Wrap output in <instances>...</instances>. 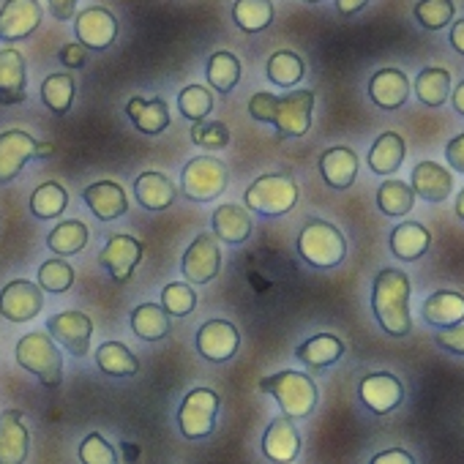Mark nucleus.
Masks as SVG:
<instances>
[{
    "label": "nucleus",
    "mask_w": 464,
    "mask_h": 464,
    "mask_svg": "<svg viewBox=\"0 0 464 464\" xmlns=\"http://www.w3.org/2000/svg\"><path fill=\"white\" fill-rule=\"evenodd\" d=\"M312 112H314V91H293L287 96H274L260 91L249 99V115L260 123H271L276 129V137L282 140H295L309 134Z\"/></svg>",
    "instance_id": "f257e3e1"
},
{
    "label": "nucleus",
    "mask_w": 464,
    "mask_h": 464,
    "mask_svg": "<svg viewBox=\"0 0 464 464\" xmlns=\"http://www.w3.org/2000/svg\"><path fill=\"white\" fill-rule=\"evenodd\" d=\"M410 276L396 268H382L374 276L372 285V312L380 328L388 336H407L412 331V314H410Z\"/></svg>",
    "instance_id": "f03ea898"
},
{
    "label": "nucleus",
    "mask_w": 464,
    "mask_h": 464,
    "mask_svg": "<svg viewBox=\"0 0 464 464\" xmlns=\"http://www.w3.org/2000/svg\"><path fill=\"white\" fill-rule=\"evenodd\" d=\"M260 391L263 393H271L282 412L287 418H309L320 401V391H317V382L304 374V372H293V369H285V372H276V374H268L260 380Z\"/></svg>",
    "instance_id": "7ed1b4c3"
},
{
    "label": "nucleus",
    "mask_w": 464,
    "mask_h": 464,
    "mask_svg": "<svg viewBox=\"0 0 464 464\" xmlns=\"http://www.w3.org/2000/svg\"><path fill=\"white\" fill-rule=\"evenodd\" d=\"M298 183L290 172H266L255 178L244 194V208L260 216H287L298 205Z\"/></svg>",
    "instance_id": "20e7f679"
},
{
    "label": "nucleus",
    "mask_w": 464,
    "mask_h": 464,
    "mask_svg": "<svg viewBox=\"0 0 464 464\" xmlns=\"http://www.w3.org/2000/svg\"><path fill=\"white\" fill-rule=\"evenodd\" d=\"M298 255L312 266V268H336L347 257V241L342 236V229L331 221L312 218L304 224L298 236Z\"/></svg>",
    "instance_id": "39448f33"
},
{
    "label": "nucleus",
    "mask_w": 464,
    "mask_h": 464,
    "mask_svg": "<svg viewBox=\"0 0 464 464\" xmlns=\"http://www.w3.org/2000/svg\"><path fill=\"white\" fill-rule=\"evenodd\" d=\"M17 363L39 377L44 388H61L63 382V355L47 331L25 334L17 342Z\"/></svg>",
    "instance_id": "423d86ee"
},
{
    "label": "nucleus",
    "mask_w": 464,
    "mask_h": 464,
    "mask_svg": "<svg viewBox=\"0 0 464 464\" xmlns=\"http://www.w3.org/2000/svg\"><path fill=\"white\" fill-rule=\"evenodd\" d=\"M221 399L210 388H194L178 407V429L186 440H205L216 429Z\"/></svg>",
    "instance_id": "0eeeda50"
},
{
    "label": "nucleus",
    "mask_w": 464,
    "mask_h": 464,
    "mask_svg": "<svg viewBox=\"0 0 464 464\" xmlns=\"http://www.w3.org/2000/svg\"><path fill=\"white\" fill-rule=\"evenodd\" d=\"M227 188V167L221 159L213 156H197L186 161L180 172V191L191 202H210Z\"/></svg>",
    "instance_id": "6e6552de"
},
{
    "label": "nucleus",
    "mask_w": 464,
    "mask_h": 464,
    "mask_svg": "<svg viewBox=\"0 0 464 464\" xmlns=\"http://www.w3.org/2000/svg\"><path fill=\"white\" fill-rule=\"evenodd\" d=\"M221 271V252L218 241L210 232H199V236L188 244L180 260V274L191 285H208L218 276Z\"/></svg>",
    "instance_id": "1a4fd4ad"
},
{
    "label": "nucleus",
    "mask_w": 464,
    "mask_h": 464,
    "mask_svg": "<svg viewBox=\"0 0 464 464\" xmlns=\"http://www.w3.org/2000/svg\"><path fill=\"white\" fill-rule=\"evenodd\" d=\"M74 36L85 50H110L118 39V20L104 6H88L74 14Z\"/></svg>",
    "instance_id": "9d476101"
},
{
    "label": "nucleus",
    "mask_w": 464,
    "mask_h": 464,
    "mask_svg": "<svg viewBox=\"0 0 464 464\" xmlns=\"http://www.w3.org/2000/svg\"><path fill=\"white\" fill-rule=\"evenodd\" d=\"M142 252H145V246H142L140 238L126 236V232H118V236H112L104 244V249L99 255V263L104 266V271H110V276L115 282L126 285L134 276V271L140 268Z\"/></svg>",
    "instance_id": "9b49d317"
},
{
    "label": "nucleus",
    "mask_w": 464,
    "mask_h": 464,
    "mask_svg": "<svg viewBox=\"0 0 464 464\" xmlns=\"http://www.w3.org/2000/svg\"><path fill=\"white\" fill-rule=\"evenodd\" d=\"M358 396L363 407L374 415H388L404 401V385L396 374L391 372H372L361 377L358 382Z\"/></svg>",
    "instance_id": "f8f14e48"
},
{
    "label": "nucleus",
    "mask_w": 464,
    "mask_h": 464,
    "mask_svg": "<svg viewBox=\"0 0 464 464\" xmlns=\"http://www.w3.org/2000/svg\"><path fill=\"white\" fill-rule=\"evenodd\" d=\"M44 309V293L28 279H14L0 290V314L9 323H31Z\"/></svg>",
    "instance_id": "ddd939ff"
},
{
    "label": "nucleus",
    "mask_w": 464,
    "mask_h": 464,
    "mask_svg": "<svg viewBox=\"0 0 464 464\" xmlns=\"http://www.w3.org/2000/svg\"><path fill=\"white\" fill-rule=\"evenodd\" d=\"M44 9L39 0H6L0 6V42H23L42 25Z\"/></svg>",
    "instance_id": "4468645a"
},
{
    "label": "nucleus",
    "mask_w": 464,
    "mask_h": 464,
    "mask_svg": "<svg viewBox=\"0 0 464 464\" xmlns=\"http://www.w3.org/2000/svg\"><path fill=\"white\" fill-rule=\"evenodd\" d=\"M47 334L53 342L66 347L74 358H85L91 353V336H93V323L82 312H61L47 320Z\"/></svg>",
    "instance_id": "2eb2a0df"
},
{
    "label": "nucleus",
    "mask_w": 464,
    "mask_h": 464,
    "mask_svg": "<svg viewBox=\"0 0 464 464\" xmlns=\"http://www.w3.org/2000/svg\"><path fill=\"white\" fill-rule=\"evenodd\" d=\"M241 347V334L229 320H208L197 331V353L210 363H224Z\"/></svg>",
    "instance_id": "dca6fc26"
},
{
    "label": "nucleus",
    "mask_w": 464,
    "mask_h": 464,
    "mask_svg": "<svg viewBox=\"0 0 464 464\" xmlns=\"http://www.w3.org/2000/svg\"><path fill=\"white\" fill-rule=\"evenodd\" d=\"M31 159H39V142L25 129L0 134V183H12Z\"/></svg>",
    "instance_id": "f3484780"
},
{
    "label": "nucleus",
    "mask_w": 464,
    "mask_h": 464,
    "mask_svg": "<svg viewBox=\"0 0 464 464\" xmlns=\"http://www.w3.org/2000/svg\"><path fill=\"white\" fill-rule=\"evenodd\" d=\"M28 99V63L14 47L0 50V104L14 107Z\"/></svg>",
    "instance_id": "a211bd4d"
},
{
    "label": "nucleus",
    "mask_w": 464,
    "mask_h": 464,
    "mask_svg": "<svg viewBox=\"0 0 464 464\" xmlns=\"http://www.w3.org/2000/svg\"><path fill=\"white\" fill-rule=\"evenodd\" d=\"M263 453L274 464H290L301 453V434L293 423V418L279 415L271 420V426L263 434Z\"/></svg>",
    "instance_id": "6ab92c4d"
},
{
    "label": "nucleus",
    "mask_w": 464,
    "mask_h": 464,
    "mask_svg": "<svg viewBox=\"0 0 464 464\" xmlns=\"http://www.w3.org/2000/svg\"><path fill=\"white\" fill-rule=\"evenodd\" d=\"M31 434L20 410L0 412V464H25Z\"/></svg>",
    "instance_id": "aec40b11"
},
{
    "label": "nucleus",
    "mask_w": 464,
    "mask_h": 464,
    "mask_svg": "<svg viewBox=\"0 0 464 464\" xmlns=\"http://www.w3.org/2000/svg\"><path fill=\"white\" fill-rule=\"evenodd\" d=\"M410 88H412V82L407 80V74L401 69H380L369 80V99L380 110L393 112V110H401L407 104Z\"/></svg>",
    "instance_id": "412c9836"
},
{
    "label": "nucleus",
    "mask_w": 464,
    "mask_h": 464,
    "mask_svg": "<svg viewBox=\"0 0 464 464\" xmlns=\"http://www.w3.org/2000/svg\"><path fill=\"white\" fill-rule=\"evenodd\" d=\"M410 188L426 202H445L453 194V175L437 161H418L410 175Z\"/></svg>",
    "instance_id": "4be33fe9"
},
{
    "label": "nucleus",
    "mask_w": 464,
    "mask_h": 464,
    "mask_svg": "<svg viewBox=\"0 0 464 464\" xmlns=\"http://www.w3.org/2000/svg\"><path fill=\"white\" fill-rule=\"evenodd\" d=\"M431 246V232L418 224V221H401L391 229L388 236V249L396 260H404V263H415L420 260Z\"/></svg>",
    "instance_id": "5701e85b"
},
{
    "label": "nucleus",
    "mask_w": 464,
    "mask_h": 464,
    "mask_svg": "<svg viewBox=\"0 0 464 464\" xmlns=\"http://www.w3.org/2000/svg\"><path fill=\"white\" fill-rule=\"evenodd\" d=\"M218 244H244L252 236V213L244 205H218L210 216Z\"/></svg>",
    "instance_id": "b1692460"
},
{
    "label": "nucleus",
    "mask_w": 464,
    "mask_h": 464,
    "mask_svg": "<svg viewBox=\"0 0 464 464\" xmlns=\"http://www.w3.org/2000/svg\"><path fill=\"white\" fill-rule=\"evenodd\" d=\"M82 197L99 221H115V218L126 216V210H129V197H126L123 186L115 180H96L82 191Z\"/></svg>",
    "instance_id": "393cba45"
},
{
    "label": "nucleus",
    "mask_w": 464,
    "mask_h": 464,
    "mask_svg": "<svg viewBox=\"0 0 464 464\" xmlns=\"http://www.w3.org/2000/svg\"><path fill=\"white\" fill-rule=\"evenodd\" d=\"M320 175L336 191L350 188L355 183V178H358V156H355V150L347 148V145L328 148L320 156Z\"/></svg>",
    "instance_id": "a878e982"
},
{
    "label": "nucleus",
    "mask_w": 464,
    "mask_h": 464,
    "mask_svg": "<svg viewBox=\"0 0 464 464\" xmlns=\"http://www.w3.org/2000/svg\"><path fill=\"white\" fill-rule=\"evenodd\" d=\"M420 317L440 331L456 328L464 323V295L453 293V290H437L423 301Z\"/></svg>",
    "instance_id": "bb28decb"
},
{
    "label": "nucleus",
    "mask_w": 464,
    "mask_h": 464,
    "mask_svg": "<svg viewBox=\"0 0 464 464\" xmlns=\"http://www.w3.org/2000/svg\"><path fill=\"white\" fill-rule=\"evenodd\" d=\"M404 156H407L404 137L396 134V131H382V134L372 142L369 156H366V164H369V169H372L374 175L388 178V175L399 172Z\"/></svg>",
    "instance_id": "cd10ccee"
},
{
    "label": "nucleus",
    "mask_w": 464,
    "mask_h": 464,
    "mask_svg": "<svg viewBox=\"0 0 464 464\" xmlns=\"http://www.w3.org/2000/svg\"><path fill=\"white\" fill-rule=\"evenodd\" d=\"M134 197H137V202L145 210H167L175 202L178 191H175L172 180L164 172L148 169V172H140L137 175V180H134Z\"/></svg>",
    "instance_id": "c85d7f7f"
},
{
    "label": "nucleus",
    "mask_w": 464,
    "mask_h": 464,
    "mask_svg": "<svg viewBox=\"0 0 464 464\" xmlns=\"http://www.w3.org/2000/svg\"><path fill=\"white\" fill-rule=\"evenodd\" d=\"M126 115L148 137H156V134L169 129V107H167L164 99H140V96H134V99L126 102Z\"/></svg>",
    "instance_id": "c756f323"
},
{
    "label": "nucleus",
    "mask_w": 464,
    "mask_h": 464,
    "mask_svg": "<svg viewBox=\"0 0 464 464\" xmlns=\"http://www.w3.org/2000/svg\"><path fill=\"white\" fill-rule=\"evenodd\" d=\"M344 342L334 334H317L312 339H306L304 344H298L295 358L309 366V369H328L334 366L342 355H344Z\"/></svg>",
    "instance_id": "7c9ffc66"
},
{
    "label": "nucleus",
    "mask_w": 464,
    "mask_h": 464,
    "mask_svg": "<svg viewBox=\"0 0 464 464\" xmlns=\"http://www.w3.org/2000/svg\"><path fill=\"white\" fill-rule=\"evenodd\" d=\"M412 88H415V96H418V102L423 107L437 110L450 96V72L442 69V66H426V69L418 72Z\"/></svg>",
    "instance_id": "2f4dec72"
},
{
    "label": "nucleus",
    "mask_w": 464,
    "mask_h": 464,
    "mask_svg": "<svg viewBox=\"0 0 464 464\" xmlns=\"http://www.w3.org/2000/svg\"><path fill=\"white\" fill-rule=\"evenodd\" d=\"M205 80L213 91H218L221 96H227L232 88L241 82V61L227 53V50H218L208 58L205 63Z\"/></svg>",
    "instance_id": "473e14b6"
},
{
    "label": "nucleus",
    "mask_w": 464,
    "mask_h": 464,
    "mask_svg": "<svg viewBox=\"0 0 464 464\" xmlns=\"http://www.w3.org/2000/svg\"><path fill=\"white\" fill-rule=\"evenodd\" d=\"M96 366L110 377H134L140 372L137 355L123 342H104L96 350Z\"/></svg>",
    "instance_id": "72a5a7b5"
},
{
    "label": "nucleus",
    "mask_w": 464,
    "mask_h": 464,
    "mask_svg": "<svg viewBox=\"0 0 464 464\" xmlns=\"http://www.w3.org/2000/svg\"><path fill=\"white\" fill-rule=\"evenodd\" d=\"M274 17L276 9L271 0H236V6H232V20L244 34H263L271 28Z\"/></svg>",
    "instance_id": "f704fd0d"
},
{
    "label": "nucleus",
    "mask_w": 464,
    "mask_h": 464,
    "mask_svg": "<svg viewBox=\"0 0 464 464\" xmlns=\"http://www.w3.org/2000/svg\"><path fill=\"white\" fill-rule=\"evenodd\" d=\"M266 77H268V82H274L279 88H295L306 77V63H304V58L298 53L279 50V53H274L268 58Z\"/></svg>",
    "instance_id": "c9c22d12"
},
{
    "label": "nucleus",
    "mask_w": 464,
    "mask_h": 464,
    "mask_svg": "<svg viewBox=\"0 0 464 464\" xmlns=\"http://www.w3.org/2000/svg\"><path fill=\"white\" fill-rule=\"evenodd\" d=\"M85 246H88V227L82 221H77V218L61 221L47 236V249L53 255H61V257L80 255Z\"/></svg>",
    "instance_id": "e433bc0d"
},
{
    "label": "nucleus",
    "mask_w": 464,
    "mask_h": 464,
    "mask_svg": "<svg viewBox=\"0 0 464 464\" xmlns=\"http://www.w3.org/2000/svg\"><path fill=\"white\" fill-rule=\"evenodd\" d=\"M74 93H77V82L69 72L50 74L42 82V102L47 104V110L53 115H69V110L74 104Z\"/></svg>",
    "instance_id": "4c0bfd02"
},
{
    "label": "nucleus",
    "mask_w": 464,
    "mask_h": 464,
    "mask_svg": "<svg viewBox=\"0 0 464 464\" xmlns=\"http://www.w3.org/2000/svg\"><path fill=\"white\" fill-rule=\"evenodd\" d=\"M131 331L145 342H159L169 334V314L159 304H140L131 312Z\"/></svg>",
    "instance_id": "58836bf2"
},
{
    "label": "nucleus",
    "mask_w": 464,
    "mask_h": 464,
    "mask_svg": "<svg viewBox=\"0 0 464 464\" xmlns=\"http://www.w3.org/2000/svg\"><path fill=\"white\" fill-rule=\"evenodd\" d=\"M377 208L385 213V216H393V218H401L407 216L412 208H415V194L412 188L404 183V180H385L380 188H377Z\"/></svg>",
    "instance_id": "ea45409f"
},
{
    "label": "nucleus",
    "mask_w": 464,
    "mask_h": 464,
    "mask_svg": "<svg viewBox=\"0 0 464 464\" xmlns=\"http://www.w3.org/2000/svg\"><path fill=\"white\" fill-rule=\"evenodd\" d=\"M66 205H69V194L58 180H47L31 194V213L36 218H58L66 213Z\"/></svg>",
    "instance_id": "a19ab883"
},
{
    "label": "nucleus",
    "mask_w": 464,
    "mask_h": 464,
    "mask_svg": "<svg viewBox=\"0 0 464 464\" xmlns=\"http://www.w3.org/2000/svg\"><path fill=\"white\" fill-rule=\"evenodd\" d=\"M456 4L453 0H418L412 6V17L423 31H442L453 23Z\"/></svg>",
    "instance_id": "79ce46f5"
},
{
    "label": "nucleus",
    "mask_w": 464,
    "mask_h": 464,
    "mask_svg": "<svg viewBox=\"0 0 464 464\" xmlns=\"http://www.w3.org/2000/svg\"><path fill=\"white\" fill-rule=\"evenodd\" d=\"M178 110L186 121L202 123L213 112V93L205 85H186L178 93Z\"/></svg>",
    "instance_id": "37998d69"
},
{
    "label": "nucleus",
    "mask_w": 464,
    "mask_h": 464,
    "mask_svg": "<svg viewBox=\"0 0 464 464\" xmlns=\"http://www.w3.org/2000/svg\"><path fill=\"white\" fill-rule=\"evenodd\" d=\"M72 285H74V268L66 260H47L39 268V287H42V293L61 295V293L72 290Z\"/></svg>",
    "instance_id": "c03bdc74"
},
{
    "label": "nucleus",
    "mask_w": 464,
    "mask_h": 464,
    "mask_svg": "<svg viewBox=\"0 0 464 464\" xmlns=\"http://www.w3.org/2000/svg\"><path fill=\"white\" fill-rule=\"evenodd\" d=\"M161 309L169 317H188L197 309V293L183 282H172L161 290Z\"/></svg>",
    "instance_id": "a18cd8bd"
},
{
    "label": "nucleus",
    "mask_w": 464,
    "mask_h": 464,
    "mask_svg": "<svg viewBox=\"0 0 464 464\" xmlns=\"http://www.w3.org/2000/svg\"><path fill=\"white\" fill-rule=\"evenodd\" d=\"M80 461L82 464H118V453L99 431H91L80 442Z\"/></svg>",
    "instance_id": "49530a36"
},
{
    "label": "nucleus",
    "mask_w": 464,
    "mask_h": 464,
    "mask_svg": "<svg viewBox=\"0 0 464 464\" xmlns=\"http://www.w3.org/2000/svg\"><path fill=\"white\" fill-rule=\"evenodd\" d=\"M191 142L208 150H218L229 145V129L221 121H210V123H194L191 129Z\"/></svg>",
    "instance_id": "de8ad7c7"
},
{
    "label": "nucleus",
    "mask_w": 464,
    "mask_h": 464,
    "mask_svg": "<svg viewBox=\"0 0 464 464\" xmlns=\"http://www.w3.org/2000/svg\"><path fill=\"white\" fill-rule=\"evenodd\" d=\"M434 344H437V347H442L445 353L464 355V325L437 331V334H434Z\"/></svg>",
    "instance_id": "09e8293b"
},
{
    "label": "nucleus",
    "mask_w": 464,
    "mask_h": 464,
    "mask_svg": "<svg viewBox=\"0 0 464 464\" xmlns=\"http://www.w3.org/2000/svg\"><path fill=\"white\" fill-rule=\"evenodd\" d=\"M61 63L72 72V69H82L85 63H88V50L80 44V42H72V44H66L63 50H61Z\"/></svg>",
    "instance_id": "8fccbe9b"
},
{
    "label": "nucleus",
    "mask_w": 464,
    "mask_h": 464,
    "mask_svg": "<svg viewBox=\"0 0 464 464\" xmlns=\"http://www.w3.org/2000/svg\"><path fill=\"white\" fill-rule=\"evenodd\" d=\"M445 159H448V164H450L453 172H461L464 175V131L445 145Z\"/></svg>",
    "instance_id": "3c124183"
},
{
    "label": "nucleus",
    "mask_w": 464,
    "mask_h": 464,
    "mask_svg": "<svg viewBox=\"0 0 464 464\" xmlns=\"http://www.w3.org/2000/svg\"><path fill=\"white\" fill-rule=\"evenodd\" d=\"M369 464H415V459L404 448H385V450L374 453Z\"/></svg>",
    "instance_id": "603ef678"
},
{
    "label": "nucleus",
    "mask_w": 464,
    "mask_h": 464,
    "mask_svg": "<svg viewBox=\"0 0 464 464\" xmlns=\"http://www.w3.org/2000/svg\"><path fill=\"white\" fill-rule=\"evenodd\" d=\"M47 9L58 23H69L77 14V0H47Z\"/></svg>",
    "instance_id": "864d4df0"
},
{
    "label": "nucleus",
    "mask_w": 464,
    "mask_h": 464,
    "mask_svg": "<svg viewBox=\"0 0 464 464\" xmlns=\"http://www.w3.org/2000/svg\"><path fill=\"white\" fill-rule=\"evenodd\" d=\"M369 6V0H336V12L342 17H355L358 12H363Z\"/></svg>",
    "instance_id": "5fc2aeb1"
},
{
    "label": "nucleus",
    "mask_w": 464,
    "mask_h": 464,
    "mask_svg": "<svg viewBox=\"0 0 464 464\" xmlns=\"http://www.w3.org/2000/svg\"><path fill=\"white\" fill-rule=\"evenodd\" d=\"M450 47H453L459 55H464V20L450 23Z\"/></svg>",
    "instance_id": "6e6d98bb"
},
{
    "label": "nucleus",
    "mask_w": 464,
    "mask_h": 464,
    "mask_svg": "<svg viewBox=\"0 0 464 464\" xmlns=\"http://www.w3.org/2000/svg\"><path fill=\"white\" fill-rule=\"evenodd\" d=\"M448 99H450V107H453V110H456V112L464 118V80H461V82H459V85L450 91V96H448Z\"/></svg>",
    "instance_id": "4d7b16f0"
},
{
    "label": "nucleus",
    "mask_w": 464,
    "mask_h": 464,
    "mask_svg": "<svg viewBox=\"0 0 464 464\" xmlns=\"http://www.w3.org/2000/svg\"><path fill=\"white\" fill-rule=\"evenodd\" d=\"M453 210H456V216H459V218L464 221V188H461V191L456 194V205H453Z\"/></svg>",
    "instance_id": "13d9d810"
},
{
    "label": "nucleus",
    "mask_w": 464,
    "mask_h": 464,
    "mask_svg": "<svg viewBox=\"0 0 464 464\" xmlns=\"http://www.w3.org/2000/svg\"><path fill=\"white\" fill-rule=\"evenodd\" d=\"M304 4H323V0H304Z\"/></svg>",
    "instance_id": "bf43d9fd"
}]
</instances>
